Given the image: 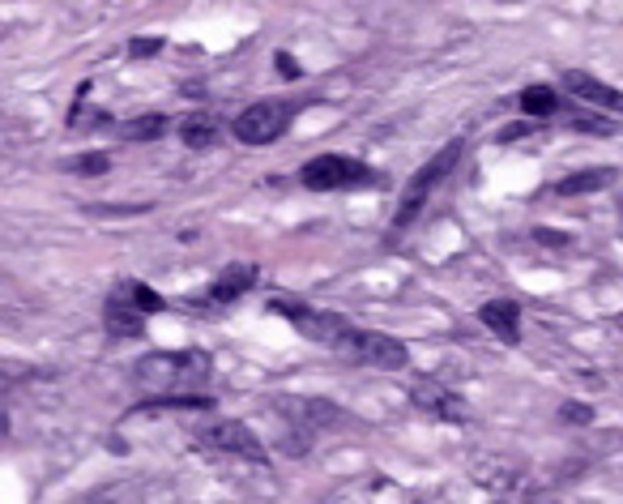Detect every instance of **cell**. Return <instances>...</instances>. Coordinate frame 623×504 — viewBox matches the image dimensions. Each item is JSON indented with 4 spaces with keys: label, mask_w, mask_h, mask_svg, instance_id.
<instances>
[{
    "label": "cell",
    "mask_w": 623,
    "mask_h": 504,
    "mask_svg": "<svg viewBox=\"0 0 623 504\" xmlns=\"http://www.w3.org/2000/svg\"><path fill=\"white\" fill-rule=\"evenodd\" d=\"M137 385L150 389L154 398L167 393H197V385L210 376V355L205 351H154L137 364Z\"/></svg>",
    "instance_id": "obj_1"
},
{
    "label": "cell",
    "mask_w": 623,
    "mask_h": 504,
    "mask_svg": "<svg viewBox=\"0 0 623 504\" xmlns=\"http://www.w3.org/2000/svg\"><path fill=\"white\" fill-rule=\"evenodd\" d=\"M461 150H466V141H449V146H444L440 154H431V159H427L419 171H414L410 184H406L402 206H397V214H393V231H406L414 218H419V210L427 206V197L440 188V180H449V171L457 167Z\"/></svg>",
    "instance_id": "obj_2"
},
{
    "label": "cell",
    "mask_w": 623,
    "mask_h": 504,
    "mask_svg": "<svg viewBox=\"0 0 623 504\" xmlns=\"http://www.w3.org/2000/svg\"><path fill=\"white\" fill-rule=\"evenodd\" d=\"M274 312L291 321L308 342L329 346V351H342V346L350 342V334H355V325H350L346 317H338V312H321V308L295 304V299H274Z\"/></svg>",
    "instance_id": "obj_3"
},
{
    "label": "cell",
    "mask_w": 623,
    "mask_h": 504,
    "mask_svg": "<svg viewBox=\"0 0 623 504\" xmlns=\"http://www.w3.org/2000/svg\"><path fill=\"white\" fill-rule=\"evenodd\" d=\"M299 180L312 193H346V188H367L376 176H372V167L350 159V154H321V159L303 163Z\"/></svg>",
    "instance_id": "obj_4"
},
{
    "label": "cell",
    "mask_w": 623,
    "mask_h": 504,
    "mask_svg": "<svg viewBox=\"0 0 623 504\" xmlns=\"http://www.w3.org/2000/svg\"><path fill=\"white\" fill-rule=\"evenodd\" d=\"M291 120H295V103L261 99L235 116V137L244 141V146H269V141H278L291 129Z\"/></svg>",
    "instance_id": "obj_5"
},
{
    "label": "cell",
    "mask_w": 623,
    "mask_h": 504,
    "mask_svg": "<svg viewBox=\"0 0 623 504\" xmlns=\"http://www.w3.org/2000/svg\"><path fill=\"white\" fill-rule=\"evenodd\" d=\"M201 449H214V453H227V458H248V462H265L269 449L265 440L239 419H222V423H205V428L193 432Z\"/></svg>",
    "instance_id": "obj_6"
},
{
    "label": "cell",
    "mask_w": 623,
    "mask_h": 504,
    "mask_svg": "<svg viewBox=\"0 0 623 504\" xmlns=\"http://www.w3.org/2000/svg\"><path fill=\"white\" fill-rule=\"evenodd\" d=\"M338 355L355 359V364H367V368H380V372L410 368L406 342H397V338H389V334H376V329H355V334H350V342L342 346Z\"/></svg>",
    "instance_id": "obj_7"
},
{
    "label": "cell",
    "mask_w": 623,
    "mask_h": 504,
    "mask_svg": "<svg viewBox=\"0 0 623 504\" xmlns=\"http://www.w3.org/2000/svg\"><path fill=\"white\" fill-rule=\"evenodd\" d=\"M410 402L419 406L423 415H431V419H449V423L466 419V398L453 393V389H444V385H436V381H419V385H414L410 389Z\"/></svg>",
    "instance_id": "obj_8"
},
{
    "label": "cell",
    "mask_w": 623,
    "mask_h": 504,
    "mask_svg": "<svg viewBox=\"0 0 623 504\" xmlns=\"http://www.w3.org/2000/svg\"><path fill=\"white\" fill-rule=\"evenodd\" d=\"M564 90L577 94V99L589 103V107H602V112H619V116H623V90L606 86L602 77L585 73V69H568V73H564Z\"/></svg>",
    "instance_id": "obj_9"
},
{
    "label": "cell",
    "mask_w": 623,
    "mask_h": 504,
    "mask_svg": "<svg viewBox=\"0 0 623 504\" xmlns=\"http://www.w3.org/2000/svg\"><path fill=\"white\" fill-rule=\"evenodd\" d=\"M278 411L291 419L295 428H303V432H316V428H325V423H338L342 419L338 406L325 402V398H282Z\"/></svg>",
    "instance_id": "obj_10"
},
{
    "label": "cell",
    "mask_w": 623,
    "mask_h": 504,
    "mask_svg": "<svg viewBox=\"0 0 623 504\" xmlns=\"http://www.w3.org/2000/svg\"><path fill=\"white\" fill-rule=\"evenodd\" d=\"M103 325H107V334H116V338H141L146 334V312H141L124 291H116L103 308Z\"/></svg>",
    "instance_id": "obj_11"
},
{
    "label": "cell",
    "mask_w": 623,
    "mask_h": 504,
    "mask_svg": "<svg viewBox=\"0 0 623 504\" xmlns=\"http://www.w3.org/2000/svg\"><path fill=\"white\" fill-rule=\"evenodd\" d=\"M478 321H483L491 334L500 342H508V346L521 338V304L517 299H491V304L478 308Z\"/></svg>",
    "instance_id": "obj_12"
},
{
    "label": "cell",
    "mask_w": 623,
    "mask_h": 504,
    "mask_svg": "<svg viewBox=\"0 0 623 504\" xmlns=\"http://www.w3.org/2000/svg\"><path fill=\"white\" fill-rule=\"evenodd\" d=\"M252 287H257V265L239 261V265H227V270L210 282V299H214V304H231V299H239Z\"/></svg>",
    "instance_id": "obj_13"
},
{
    "label": "cell",
    "mask_w": 623,
    "mask_h": 504,
    "mask_svg": "<svg viewBox=\"0 0 623 504\" xmlns=\"http://www.w3.org/2000/svg\"><path fill=\"white\" fill-rule=\"evenodd\" d=\"M619 180L615 167H589V171H572L555 184V197H589V193H602V188H611Z\"/></svg>",
    "instance_id": "obj_14"
},
{
    "label": "cell",
    "mask_w": 623,
    "mask_h": 504,
    "mask_svg": "<svg viewBox=\"0 0 623 504\" xmlns=\"http://www.w3.org/2000/svg\"><path fill=\"white\" fill-rule=\"evenodd\" d=\"M180 141H184L188 150H210L214 141H218V124L210 116H188L180 124Z\"/></svg>",
    "instance_id": "obj_15"
},
{
    "label": "cell",
    "mask_w": 623,
    "mask_h": 504,
    "mask_svg": "<svg viewBox=\"0 0 623 504\" xmlns=\"http://www.w3.org/2000/svg\"><path fill=\"white\" fill-rule=\"evenodd\" d=\"M559 107V94L551 86H525L521 90V112L525 116H551Z\"/></svg>",
    "instance_id": "obj_16"
},
{
    "label": "cell",
    "mask_w": 623,
    "mask_h": 504,
    "mask_svg": "<svg viewBox=\"0 0 623 504\" xmlns=\"http://www.w3.org/2000/svg\"><path fill=\"white\" fill-rule=\"evenodd\" d=\"M163 133H167V116H137L120 129L124 141H158Z\"/></svg>",
    "instance_id": "obj_17"
},
{
    "label": "cell",
    "mask_w": 623,
    "mask_h": 504,
    "mask_svg": "<svg viewBox=\"0 0 623 504\" xmlns=\"http://www.w3.org/2000/svg\"><path fill=\"white\" fill-rule=\"evenodd\" d=\"M120 291L129 295L133 304H137L141 312H146V317H150V312H163V295H158L154 287H146V282H129V287H120Z\"/></svg>",
    "instance_id": "obj_18"
},
{
    "label": "cell",
    "mask_w": 623,
    "mask_h": 504,
    "mask_svg": "<svg viewBox=\"0 0 623 504\" xmlns=\"http://www.w3.org/2000/svg\"><path fill=\"white\" fill-rule=\"evenodd\" d=\"M107 167H111L107 154H82V159L69 163V171H77V176H107Z\"/></svg>",
    "instance_id": "obj_19"
},
{
    "label": "cell",
    "mask_w": 623,
    "mask_h": 504,
    "mask_svg": "<svg viewBox=\"0 0 623 504\" xmlns=\"http://www.w3.org/2000/svg\"><path fill=\"white\" fill-rule=\"evenodd\" d=\"M559 419H564V423H594V406L568 402V406H559Z\"/></svg>",
    "instance_id": "obj_20"
},
{
    "label": "cell",
    "mask_w": 623,
    "mask_h": 504,
    "mask_svg": "<svg viewBox=\"0 0 623 504\" xmlns=\"http://www.w3.org/2000/svg\"><path fill=\"white\" fill-rule=\"evenodd\" d=\"M163 52V39H133L129 43V56L133 60H150V56H158Z\"/></svg>",
    "instance_id": "obj_21"
},
{
    "label": "cell",
    "mask_w": 623,
    "mask_h": 504,
    "mask_svg": "<svg viewBox=\"0 0 623 504\" xmlns=\"http://www.w3.org/2000/svg\"><path fill=\"white\" fill-rule=\"evenodd\" d=\"M150 206H86V214L94 218H116V214H146Z\"/></svg>",
    "instance_id": "obj_22"
},
{
    "label": "cell",
    "mask_w": 623,
    "mask_h": 504,
    "mask_svg": "<svg viewBox=\"0 0 623 504\" xmlns=\"http://www.w3.org/2000/svg\"><path fill=\"white\" fill-rule=\"evenodd\" d=\"M534 240H538V244H547V248H568V235H559V231H551V227H538V231H534Z\"/></svg>",
    "instance_id": "obj_23"
},
{
    "label": "cell",
    "mask_w": 623,
    "mask_h": 504,
    "mask_svg": "<svg viewBox=\"0 0 623 504\" xmlns=\"http://www.w3.org/2000/svg\"><path fill=\"white\" fill-rule=\"evenodd\" d=\"M278 73L282 77H299V65L291 60V52H278Z\"/></svg>",
    "instance_id": "obj_24"
},
{
    "label": "cell",
    "mask_w": 623,
    "mask_h": 504,
    "mask_svg": "<svg viewBox=\"0 0 623 504\" xmlns=\"http://www.w3.org/2000/svg\"><path fill=\"white\" fill-rule=\"evenodd\" d=\"M0 436H9V415L0 411Z\"/></svg>",
    "instance_id": "obj_25"
},
{
    "label": "cell",
    "mask_w": 623,
    "mask_h": 504,
    "mask_svg": "<svg viewBox=\"0 0 623 504\" xmlns=\"http://www.w3.org/2000/svg\"><path fill=\"white\" fill-rule=\"evenodd\" d=\"M5 385H9V381H5V376H0V389H5Z\"/></svg>",
    "instance_id": "obj_26"
},
{
    "label": "cell",
    "mask_w": 623,
    "mask_h": 504,
    "mask_svg": "<svg viewBox=\"0 0 623 504\" xmlns=\"http://www.w3.org/2000/svg\"><path fill=\"white\" fill-rule=\"evenodd\" d=\"M619 210H623V201H619Z\"/></svg>",
    "instance_id": "obj_27"
},
{
    "label": "cell",
    "mask_w": 623,
    "mask_h": 504,
    "mask_svg": "<svg viewBox=\"0 0 623 504\" xmlns=\"http://www.w3.org/2000/svg\"><path fill=\"white\" fill-rule=\"evenodd\" d=\"M99 504H107V500H99Z\"/></svg>",
    "instance_id": "obj_28"
}]
</instances>
